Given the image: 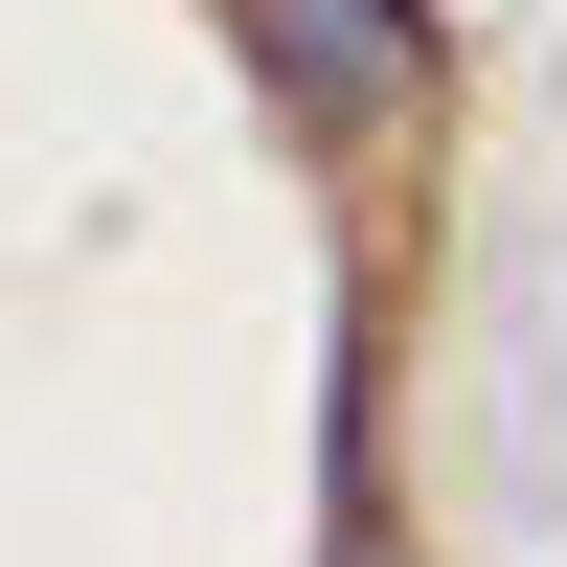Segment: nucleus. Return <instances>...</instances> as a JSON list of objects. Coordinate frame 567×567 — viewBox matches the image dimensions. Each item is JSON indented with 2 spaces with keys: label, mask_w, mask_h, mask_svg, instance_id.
Here are the masks:
<instances>
[{
  "label": "nucleus",
  "mask_w": 567,
  "mask_h": 567,
  "mask_svg": "<svg viewBox=\"0 0 567 567\" xmlns=\"http://www.w3.org/2000/svg\"><path fill=\"white\" fill-rule=\"evenodd\" d=\"M250 45L296 69V114H386V91H432V0H250Z\"/></svg>",
  "instance_id": "f257e3e1"
}]
</instances>
